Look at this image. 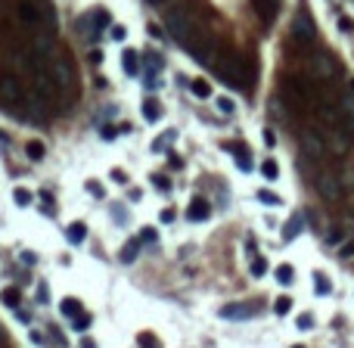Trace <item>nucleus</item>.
<instances>
[{"label": "nucleus", "mask_w": 354, "mask_h": 348, "mask_svg": "<svg viewBox=\"0 0 354 348\" xmlns=\"http://www.w3.org/2000/svg\"><path fill=\"white\" fill-rule=\"evenodd\" d=\"M165 28L171 31L174 41L183 44V47L196 37V25H193V19H190L183 10H171V13H165Z\"/></svg>", "instance_id": "f257e3e1"}, {"label": "nucleus", "mask_w": 354, "mask_h": 348, "mask_svg": "<svg viewBox=\"0 0 354 348\" xmlns=\"http://www.w3.org/2000/svg\"><path fill=\"white\" fill-rule=\"evenodd\" d=\"M215 68H218L221 78H224L227 84H233V87H246V81H249V75H246V62H240V59L215 62Z\"/></svg>", "instance_id": "f03ea898"}, {"label": "nucleus", "mask_w": 354, "mask_h": 348, "mask_svg": "<svg viewBox=\"0 0 354 348\" xmlns=\"http://www.w3.org/2000/svg\"><path fill=\"white\" fill-rule=\"evenodd\" d=\"M25 100V87L16 75H0V103L4 106H19Z\"/></svg>", "instance_id": "7ed1b4c3"}, {"label": "nucleus", "mask_w": 354, "mask_h": 348, "mask_svg": "<svg viewBox=\"0 0 354 348\" xmlns=\"http://www.w3.org/2000/svg\"><path fill=\"white\" fill-rule=\"evenodd\" d=\"M301 152L308 159H323L326 156V140L317 131H301Z\"/></svg>", "instance_id": "20e7f679"}, {"label": "nucleus", "mask_w": 354, "mask_h": 348, "mask_svg": "<svg viewBox=\"0 0 354 348\" xmlns=\"http://www.w3.org/2000/svg\"><path fill=\"white\" fill-rule=\"evenodd\" d=\"M50 72H53V81H56V90H68L72 87V65H68V59H62V56H53V62H50Z\"/></svg>", "instance_id": "39448f33"}, {"label": "nucleus", "mask_w": 354, "mask_h": 348, "mask_svg": "<svg viewBox=\"0 0 354 348\" xmlns=\"http://www.w3.org/2000/svg\"><path fill=\"white\" fill-rule=\"evenodd\" d=\"M186 50H190V56L199 65H215V44L208 41V37H202V41H190Z\"/></svg>", "instance_id": "423d86ee"}, {"label": "nucleus", "mask_w": 354, "mask_h": 348, "mask_svg": "<svg viewBox=\"0 0 354 348\" xmlns=\"http://www.w3.org/2000/svg\"><path fill=\"white\" fill-rule=\"evenodd\" d=\"M317 193L326 202H339L342 199V180L336 174H320L317 177Z\"/></svg>", "instance_id": "0eeeda50"}, {"label": "nucleus", "mask_w": 354, "mask_h": 348, "mask_svg": "<svg viewBox=\"0 0 354 348\" xmlns=\"http://www.w3.org/2000/svg\"><path fill=\"white\" fill-rule=\"evenodd\" d=\"M311 72H314V78L326 81V78H333V75H336V59H333L329 53H314V56H311Z\"/></svg>", "instance_id": "6e6552de"}, {"label": "nucleus", "mask_w": 354, "mask_h": 348, "mask_svg": "<svg viewBox=\"0 0 354 348\" xmlns=\"http://www.w3.org/2000/svg\"><path fill=\"white\" fill-rule=\"evenodd\" d=\"M292 37H295V41H301V44H311V41H314V22H311L308 13H298V16H295V22H292Z\"/></svg>", "instance_id": "1a4fd4ad"}, {"label": "nucleus", "mask_w": 354, "mask_h": 348, "mask_svg": "<svg viewBox=\"0 0 354 348\" xmlns=\"http://www.w3.org/2000/svg\"><path fill=\"white\" fill-rule=\"evenodd\" d=\"M19 19H22L25 25H31V28H41V22H44V7L31 4V0H22V4H19Z\"/></svg>", "instance_id": "9d476101"}, {"label": "nucleus", "mask_w": 354, "mask_h": 348, "mask_svg": "<svg viewBox=\"0 0 354 348\" xmlns=\"http://www.w3.org/2000/svg\"><path fill=\"white\" fill-rule=\"evenodd\" d=\"M221 317H224V320H249V317H255V308H252V305H243V301L224 305V308H221Z\"/></svg>", "instance_id": "9b49d317"}, {"label": "nucleus", "mask_w": 354, "mask_h": 348, "mask_svg": "<svg viewBox=\"0 0 354 348\" xmlns=\"http://www.w3.org/2000/svg\"><path fill=\"white\" fill-rule=\"evenodd\" d=\"M208 215H211V208H208L205 199H193L190 208H186V218H190V221H205Z\"/></svg>", "instance_id": "f8f14e48"}, {"label": "nucleus", "mask_w": 354, "mask_h": 348, "mask_svg": "<svg viewBox=\"0 0 354 348\" xmlns=\"http://www.w3.org/2000/svg\"><path fill=\"white\" fill-rule=\"evenodd\" d=\"M301 230H304V215H292L289 224H286V230H283V240H295Z\"/></svg>", "instance_id": "ddd939ff"}, {"label": "nucleus", "mask_w": 354, "mask_h": 348, "mask_svg": "<svg viewBox=\"0 0 354 348\" xmlns=\"http://www.w3.org/2000/svg\"><path fill=\"white\" fill-rule=\"evenodd\" d=\"M65 237H68V243H72V246H81V243L87 240V227H84V224H68Z\"/></svg>", "instance_id": "4468645a"}, {"label": "nucleus", "mask_w": 354, "mask_h": 348, "mask_svg": "<svg viewBox=\"0 0 354 348\" xmlns=\"http://www.w3.org/2000/svg\"><path fill=\"white\" fill-rule=\"evenodd\" d=\"M90 22H93V37H97V34L112 22V16H109V10H93V13H90Z\"/></svg>", "instance_id": "2eb2a0df"}, {"label": "nucleus", "mask_w": 354, "mask_h": 348, "mask_svg": "<svg viewBox=\"0 0 354 348\" xmlns=\"http://www.w3.org/2000/svg\"><path fill=\"white\" fill-rule=\"evenodd\" d=\"M143 119H146V122H159V119H162V106L155 103V100H146V103H143Z\"/></svg>", "instance_id": "dca6fc26"}, {"label": "nucleus", "mask_w": 354, "mask_h": 348, "mask_svg": "<svg viewBox=\"0 0 354 348\" xmlns=\"http://www.w3.org/2000/svg\"><path fill=\"white\" fill-rule=\"evenodd\" d=\"M230 149L236 152V165H240V171H252V162H249V152L240 146V143H230Z\"/></svg>", "instance_id": "f3484780"}, {"label": "nucleus", "mask_w": 354, "mask_h": 348, "mask_svg": "<svg viewBox=\"0 0 354 348\" xmlns=\"http://www.w3.org/2000/svg\"><path fill=\"white\" fill-rule=\"evenodd\" d=\"M25 152H28V159H34V162H41L47 149H44V143H41V140H28V143H25Z\"/></svg>", "instance_id": "a211bd4d"}, {"label": "nucleus", "mask_w": 354, "mask_h": 348, "mask_svg": "<svg viewBox=\"0 0 354 348\" xmlns=\"http://www.w3.org/2000/svg\"><path fill=\"white\" fill-rule=\"evenodd\" d=\"M0 298H4V305H10V308H19V301H22V292H19L16 286H7L4 292H0Z\"/></svg>", "instance_id": "6ab92c4d"}, {"label": "nucleus", "mask_w": 354, "mask_h": 348, "mask_svg": "<svg viewBox=\"0 0 354 348\" xmlns=\"http://www.w3.org/2000/svg\"><path fill=\"white\" fill-rule=\"evenodd\" d=\"M140 246H143V243H140V237H137V240H131V243H128V246L122 249V261H125V264H131V261L137 258V252H140Z\"/></svg>", "instance_id": "aec40b11"}, {"label": "nucleus", "mask_w": 354, "mask_h": 348, "mask_svg": "<svg viewBox=\"0 0 354 348\" xmlns=\"http://www.w3.org/2000/svg\"><path fill=\"white\" fill-rule=\"evenodd\" d=\"M122 65H125V72H128V75H137V72H140V59H137V53H134V50H128V53H125V59H122Z\"/></svg>", "instance_id": "412c9836"}, {"label": "nucleus", "mask_w": 354, "mask_h": 348, "mask_svg": "<svg viewBox=\"0 0 354 348\" xmlns=\"http://www.w3.org/2000/svg\"><path fill=\"white\" fill-rule=\"evenodd\" d=\"M59 308H62L65 317H78V314H81V301H75V298H65Z\"/></svg>", "instance_id": "4be33fe9"}, {"label": "nucleus", "mask_w": 354, "mask_h": 348, "mask_svg": "<svg viewBox=\"0 0 354 348\" xmlns=\"http://www.w3.org/2000/svg\"><path fill=\"white\" fill-rule=\"evenodd\" d=\"M292 277H295L292 264H280V267H277V280H280L283 286H289V283H292Z\"/></svg>", "instance_id": "5701e85b"}, {"label": "nucleus", "mask_w": 354, "mask_h": 348, "mask_svg": "<svg viewBox=\"0 0 354 348\" xmlns=\"http://www.w3.org/2000/svg\"><path fill=\"white\" fill-rule=\"evenodd\" d=\"M13 199H16V205H31V202H34V196H31L25 187H19V190L13 193Z\"/></svg>", "instance_id": "b1692460"}, {"label": "nucleus", "mask_w": 354, "mask_h": 348, "mask_svg": "<svg viewBox=\"0 0 354 348\" xmlns=\"http://www.w3.org/2000/svg\"><path fill=\"white\" fill-rule=\"evenodd\" d=\"M190 90H193L196 97H202V100H205V97H211V87H208L205 81H190Z\"/></svg>", "instance_id": "393cba45"}, {"label": "nucleus", "mask_w": 354, "mask_h": 348, "mask_svg": "<svg viewBox=\"0 0 354 348\" xmlns=\"http://www.w3.org/2000/svg\"><path fill=\"white\" fill-rule=\"evenodd\" d=\"M137 345H140V348H159V339H155L152 333H140V336H137Z\"/></svg>", "instance_id": "a878e982"}, {"label": "nucleus", "mask_w": 354, "mask_h": 348, "mask_svg": "<svg viewBox=\"0 0 354 348\" xmlns=\"http://www.w3.org/2000/svg\"><path fill=\"white\" fill-rule=\"evenodd\" d=\"M252 274H255V277H264V274H267V261H264L261 255L252 258Z\"/></svg>", "instance_id": "bb28decb"}, {"label": "nucleus", "mask_w": 354, "mask_h": 348, "mask_svg": "<svg viewBox=\"0 0 354 348\" xmlns=\"http://www.w3.org/2000/svg\"><path fill=\"white\" fill-rule=\"evenodd\" d=\"M261 174H264L267 180H273V177H277V174H280V168H277V162H270V159H267V162L261 165Z\"/></svg>", "instance_id": "cd10ccee"}, {"label": "nucleus", "mask_w": 354, "mask_h": 348, "mask_svg": "<svg viewBox=\"0 0 354 348\" xmlns=\"http://www.w3.org/2000/svg\"><path fill=\"white\" fill-rule=\"evenodd\" d=\"M289 308H292V298H277V301H273V311H277V314H289Z\"/></svg>", "instance_id": "c85d7f7f"}, {"label": "nucleus", "mask_w": 354, "mask_h": 348, "mask_svg": "<svg viewBox=\"0 0 354 348\" xmlns=\"http://www.w3.org/2000/svg\"><path fill=\"white\" fill-rule=\"evenodd\" d=\"M258 199H261L264 205H280V196H273L270 190H258Z\"/></svg>", "instance_id": "c756f323"}, {"label": "nucleus", "mask_w": 354, "mask_h": 348, "mask_svg": "<svg viewBox=\"0 0 354 348\" xmlns=\"http://www.w3.org/2000/svg\"><path fill=\"white\" fill-rule=\"evenodd\" d=\"M314 280H317V283H314V292H317V295H329V280H323V277H314Z\"/></svg>", "instance_id": "7c9ffc66"}, {"label": "nucleus", "mask_w": 354, "mask_h": 348, "mask_svg": "<svg viewBox=\"0 0 354 348\" xmlns=\"http://www.w3.org/2000/svg\"><path fill=\"white\" fill-rule=\"evenodd\" d=\"M218 109H221L224 115H233V109H236V103H233V100H227V97H221V100H218Z\"/></svg>", "instance_id": "2f4dec72"}, {"label": "nucleus", "mask_w": 354, "mask_h": 348, "mask_svg": "<svg viewBox=\"0 0 354 348\" xmlns=\"http://www.w3.org/2000/svg\"><path fill=\"white\" fill-rule=\"evenodd\" d=\"M72 320H75V330H87L93 317H90V314H78V317H72Z\"/></svg>", "instance_id": "473e14b6"}, {"label": "nucleus", "mask_w": 354, "mask_h": 348, "mask_svg": "<svg viewBox=\"0 0 354 348\" xmlns=\"http://www.w3.org/2000/svg\"><path fill=\"white\" fill-rule=\"evenodd\" d=\"M171 140H174V131H168L165 137H159V140H155V143H152V149H155V152H159V149H165V146H168Z\"/></svg>", "instance_id": "72a5a7b5"}, {"label": "nucleus", "mask_w": 354, "mask_h": 348, "mask_svg": "<svg viewBox=\"0 0 354 348\" xmlns=\"http://www.w3.org/2000/svg\"><path fill=\"white\" fill-rule=\"evenodd\" d=\"M159 240V234H155L152 227H143V234H140V243H155Z\"/></svg>", "instance_id": "f704fd0d"}, {"label": "nucleus", "mask_w": 354, "mask_h": 348, "mask_svg": "<svg viewBox=\"0 0 354 348\" xmlns=\"http://www.w3.org/2000/svg\"><path fill=\"white\" fill-rule=\"evenodd\" d=\"M311 327H314V317H311V314H301V317H298V330H311Z\"/></svg>", "instance_id": "c9c22d12"}, {"label": "nucleus", "mask_w": 354, "mask_h": 348, "mask_svg": "<svg viewBox=\"0 0 354 348\" xmlns=\"http://www.w3.org/2000/svg\"><path fill=\"white\" fill-rule=\"evenodd\" d=\"M326 243H333V246H336V243H342V230H339V227H333V230H329Z\"/></svg>", "instance_id": "e433bc0d"}, {"label": "nucleus", "mask_w": 354, "mask_h": 348, "mask_svg": "<svg viewBox=\"0 0 354 348\" xmlns=\"http://www.w3.org/2000/svg\"><path fill=\"white\" fill-rule=\"evenodd\" d=\"M125 34H128V31H125L122 25H112V37H115V41H125Z\"/></svg>", "instance_id": "4c0bfd02"}, {"label": "nucleus", "mask_w": 354, "mask_h": 348, "mask_svg": "<svg viewBox=\"0 0 354 348\" xmlns=\"http://www.w3.org/2000/svg\"><path fill=\"white\" fill-rule=\"evenodd\" d=\"M155 187H159L162 193H168V190H171V183H168V177H155Z\"/></svg>", "instance_id": "58836bf2"}, {"label": "nucleus", "mask_w": 354, "mask_h": 348, "mask_svg": "<svg viewBox=\"0 0 354 348\" xmlns=\"http://www.w3.org/2000/svg\"><path fill=\"white\" fill-rule=\"evenodd\" d=\"M342 258H354V243H345V246H342Z\"/></svg>", "instance_id": "ea45409f"}, {"label": "nucleus", "mask_w": 354, "mask_h": 348, "mask_svg": "<svg viewBox=\"0 0 354 348\" xmlns=\"http://www.w3.org/2000/svg\"><path fill=\"white\" fill-rule=\"evenodd\" d=\"M339 28H342V31H354V22H351V19H339Z\"/></svg>", "instance_id": "a19ab883"}, {"label": "nucleus", "mask_w": 354, "mask_h": 348, "mask_svg": "<svg viewBox=\"0 0 354 348\" xmlns=\"http://www.w3.org/2000/svg\"><path fill=\"white\" fill-rule=\"evenodd\" d=\"M171 221H174V212H171V208H165V212H162V224H171Z\"/></svg>", "instance_id": "79ce46f5"}, {"label": "nucleus", "mask_w": 354, "mask_h": 348, "mask_svg": "<svg viewBox=\"0 0 354 348\" xmlns=\"http://www.w3.org/2000/svg\"><path fill=\"white\" fill-rule=\"evenodd\" d=\"M34 261H37V258H34L31 252H22V264H34Z\"/></svg>", "instance_id": "37998d69"}, {"label": "nucleus", "mask_w": 354, "mask_h": 348, "mask_svg": "<svg viewBox=\"0 0 354 348\" xmlns=\"http://www.w3.org/2000/svg\"><path fill=\"white\" fill-rule=\"evenodd\" d=\"M81 348H97V342H93V339H84V342H81Z\"/></svg>", "instance_id": "c03bdc74"}, {"label": "nucleus", "mask_w": 354, "mask_h": 348, "mask_svg": "<svg viewBox=\"0 0 354 348\" xmlns=\"http://www.w3.org/2000/svg\"><path fill=\"white\" fill-rule=\"evenodd\" d=\"M149 4H155V7H159V4H165V0H149Z\"/></svg>", "instance_id": "a18cd8bd"}, {"label": "nucleus", "mask_w": 354, "mask_h": 348, "mask_svg": "<svg viewBox=\"0 0 354 348\" xmlns=\"http://www.w3.org/2000/svg\"><path fill=\"white\" fill-rule=\"evenodd\" d=\"M0 342H4V333H0Z\"/></svg>", "instance_id": "49530a36"}, {"label": "nucleus", "mask_w": 354, "mask_h": 348, "mask_svg": "<svg viewBox=\"0 0 354 348\" xmlns=\"http://www.w3.org/2000/svg\"><path fill=\"white\" fill-rule=\"evenodd\" d=\"M295 348H301V345H295Z\"/></svg>", "instance_id": "de8ad7c7"}]
</instances>
